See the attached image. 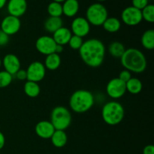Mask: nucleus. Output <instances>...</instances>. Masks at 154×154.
I'll return each mask as SVG.
<instances>
[{"mask_svg": "<svg viewBox=\"0 0 154 154\" xmlns=\"http://www.w3.org/2000/svg\"><path fill=\"white\" fill-rule=\"evenodd\" d=\"M105 45L97 38L84 41L79 49V55L82 61L91 68H98L102 66L105 60Z\"/></svg>", "mask_w": 154, "mask_h": 154, "instance_id": "1", "label": "nucleus"}, {"mask_svg": "<svg viewBox=\"0 0 154 154\" xmlns=\"http://www.w3.org/2000/svg\"><path fill=\"white\" fill-rule=\"evenodd\" d=\"M120 63L124 69L132 73H143L147 69V62L144 54L136 48L126 49L120 58Z\"/></svg>", "mask_w": 154, "mask_h": 154, "instance_id": "2", "label": "nucleus"}, {"mask_svg": "<svg viewBox=\"0 0 154 154\" xmlns=\"http://www.w3.org/2000/svg\"><path fill=\"white\" fill-rule=\"evenodd\" d=\"M94 103V96L87 90H76L69 99L70 108L77 114H83L90 111Z\"/></svg>", "mask_w": 154, "mask_h": 154, "instance_id": "3", "label": "nucleus"}, {"mask_svg": "<svg viewBox=\"0 0 154 154\" xmlns=\"http://www.w3.org/2000/svg\"><path fill=\"white\" fill-rule=\"evenodd\" d=\"M125 109L118 102L111 101L103 105L102 117L103 121L109 126H117L123 120Z\"/></svg>", "mask_w": 154, "mask_h": 154, "instance_id": "4", "label": "nucleus"}, {"mask_svg": "<svg viewBox=\"0 0 154 154\" xmlns=\"http://www.w3.org/2000/svg\"><path fill=\"white\" fill-rule=\"evenodd\" d=\"M72 114L66 107L56 106L51 113V123L56 130L65 131L72 123Z\"/></svg>", "mask_w": 154, "mask_h": 154, "instance_id": "5", "label": "nucleus"}, {"mask_svg": "<svg viewBox=\"0 0 154 154\" xmlns=\"http://www.w3.org/2000/svg\"><path fill=\"white\" fill-rule=\"evenodd\" d=\"M108 17V10L105 5L99 2L90 5L86 11L85 18L90 25L95 26H102Z\"/></svg>", "mask_w": 154, "mask_h": 154, "instance_id": "6", "label": "nucleus"}, {"mask_svg": "<svg viewBox=\"0 0 154 154\" xmlns=\"http://www.w3.org/2000/svg\"><path fill=\"white\" fill-rule=\"evenodd\" d=\"M106 93L111 99H120L126 93V83L122 81L118 78H112L107 84Z\"/></svg>", "mask_w": 154, "mask_h": 154, "instance_id": "7", "label": "nucleus"}, {"mask_svg": "<svg viewBox=\"0 0 154 154\" xmlns=\"http://www.w3.org/2000/svg\"><path fill=\"white\" fill-rule=\"evenodd\" d=\"M27 81L38 83L42 81L46 75V68L44 63L34 61L30 63L26 69Z\"/></svg>", "mask_w": 154, "mask_h": 154, "instance_id": "8", "label": "nucleus"}, {"mask_svg": "<svg viewBox=\"0 0 154 154\" xmlns=\"http://www.w3.org/2000/svg\"><path fill=\"white\" fill-rule=\"evenodd\" d=\"M121 20L126 25L135 26L142 21L141 11L135 8L133 6L126 8L121 13Z\"/></svg>", "mask_w": 154, "mask_h": 154, "instance_id": "9", "label": "nucleus"}, {"mask_svg": "<svg viewBox=\"0 0 154 154\" xmlns=\"http://www.w3.org/2000/svg\"><path fill=\"white\" fill-rule=\"evenodd\" d=\"M21 28V21L19 17L8 15L1 22V29L8 36L14 35L20 31Z\"/></svg>", "mask_w": 154, "mask_h": 154, "instance_id": "10", "label": "nucleus"}, {"mask_svg": "<svg viewBox=\"0 0 154 154\" xmlns=\"http://www.w3.org/2000/svg\"><path fill=\"white\" fill-rule=\"evenodd\" d=\"M57 44L52 36L42 35L35 42V48L40 54L48 56L55 53Z\"/></svg>", "mask_w": 154, "mask_h": 154, "instance_id": "11", "label": "nucleus"}, {"mask_svg": "<svg viewBox=\"0 0 154 154\" xmlns=\"http://www.w3.org/2000/svg\"><path fill=\"white\" fill-rule=\"evenodd\" d=\"M71 32L75 35L81 38L86 37L90 32V24L85 17H78L72 20Z\"/></svg>", "mask_w": 154, "mask_h": 154, "instance_id": "12", "label": "nucleus"}, {"mask_svg": "<svg viewBox=\"0 0 154 154\" xmlns=\"http://www.w3.org/2000/svg\"><path fill=\"white\" fill-rule=\"evenodd\" d=\"M2 65L5 71L11 75H14L20 69L21 63L19 58L13 54H6L2 60Z\"/></svg>", "mask_w": 154, "mask_h": 154, "instance_id": "13", "label": "nucleus"}, {"mask_svg": "<svg viewBox=\"0 0 154 154\" xmlns=\"http://www.w3.org/2000/svg\"><path fill=\"white\" fill-rule=\"evenodd\" d=\"M27 7L26 0H9L7 5L9 15L19 18L26 12Z\"/></svg>", "mask_w": 154, "mask_h": 154, "instance_id": "14", "label": "nucleus"}, {"mask_svg": "<svg viewBox=\"0 0 154 154\" xmlns=\"http://www.w3.org/2000/svg\"><path fill=\"white\" fill-rule=\"evenodd\" d=\"M55 130V128L51 121L48 120L39 121L35 126V132L36 135L42 139H51Z\"/></svg>", "mask_w": 154, "mask_h": 154, "instance_id": "15", "label": "nucleus"}, {"mask_svg": "<svg viewBox=\"0 0 154 154\" xmlns=\"http://www.w3.org/2000/svg\"><path fill=\"white\" fill-rule=\"evenodd\" d=\"M72 35V33L69 28L62 26L61 28L57 29L55 32L53 33L52 38L57 45L64 46V45H68Z\"/></svg>", "mask_w": 154, "mask_h": 154, "instance_id": "16", "label": "nucleus"}, {"mask_svg": "<svg viewBox=\"0 0 154 154\" xmlns=\"http://www.w3.org/2000/svg\"><path fill=\"white\" fill-rule=\"evenodd\" d=\"M63 14L68 17H73L79 11V2L78 0H66L62 5Z\"/></svg>", "mask_w": 154, "mask_h": 154, "instance_id": "17", "label": "nucleus"}, {"mask_svg": "<svg viewBox=\"0 0 154 154\" xmlns=\"http://www.w3.org/2000/svg\"><path fill=\"white\" fill-rule=\"evenodd\" d=\"M51 143L57 148H62L67 144L68 136L65 131L55 130L51 138Z\"/></svg>", "mask_w": 154, "mask_h": 154, "instance_id": "18", "label": "nucleus"}, {"mask_svg": "<svg viewBox=\"0 0 154 154\" xmlns=\"http://www.w3.org/2000/svg\"><path fill=\"white\" fill-rule=\"evenodd\" d=\"M44 65H45L46 69H48V70H57L61 65V57L56 53L49 54L45 57Z\"/></svg>", "mask_w": 154, "mask_h": 154, "instance_id": "19", "label": "nucleus"}, {"mask_svg": "<svg viewBox=\"0 0 154 154\" xmlns=\"http://www.w3.org/2000/svg\"><path fill=\"white\" fill-rule=\"evenodd\" d=\"M63 20L61 17H49L45 21L44 26L45 30L50 33H54L63 26Z\"/></svg>", "mask_w": 154, "mask_h": 154, "instance_id": "20", "label": "nucleus"}, {"mask_svg": "<svg viewBox=\"0 0 154 154\" xmlns=\"http://www.w3.org/2000/svg\"><path fill=\"white\" fill-rule=\"evenodd\" d=\"M102 27L108 32L115 33L121 28V22L118 18L114 17H108L102 24Z\"/></svg>", "mask_w": 154, "mask_h": 154, "instance_id": "21", "label": "nucleus"}, {"mask_svg": "<svg viewBox=\"0 0 154 154\" xmlns=\"http://www.w3.org/2000/svg\"><path fill=\"white\" fill-rule=\"evenodd\" d=\"M23 90L28 97L36 98L40 94L41 87L38 83L27 81L24 84Z\"/></svg>", "mask_w": 154, "mask_h": 154, "instance_id": "22", "label": "nucleus"}, {"mask_svg": "<svg viewBox=\"0 0 154 154\" xmlns=\"http://www.w3.org/2000/svg\"><path fill=\"white\" fill-rule=\"evenodd\" d=\"M126 92L133 95H137L141 92L143 89V84L138 78H131L126 83Z\"/></svg>", "mask_w": 154, "mask_h": 154, "instance_id": "23", "label": "nucleus"}, {"mask_svg": "<svg viewBox=\"0 0 154 154\" xmlns=\"http://www.w3.org/2000/svg\"><path fill=\"white\" fill-rule=\"evenodd\" d=\"M142 46L146 50L151 51L154 49V30L150 29H147L143 33L141 38Z\"/></svg>", "mask_w": 154, "mask_h": 154, "instance_id": "24", "label": "nucleus"}, {"mask_svg": "<svg viewBox=\"0 0 154 154\" xmlns=\"http://www.w3.org/2000/svg\"><path fill=\"white\" fill-rule=\"evenodd\" d=\"M108 53L114 58H121L126 51L124 45L120 42H113L108 46Z\"/></svg>", "mask_w": 154, "mask_h": 154, "instance_id": "25", "label": "nucleus"}, {"mask_svg": "<svg viewBox=\"0 0 154 154\" xmlns=\"http://www.w3.org/2000/svg\"><path fill=\"white\" fill-rule=\"evenodd\" d=\"M48 12L50 17H60L63 15V6L61 3L52 2L48 6Z\"/></svg>", "mask_w": 154, "mask_h": 154, "instance_id": "26", "label": "nucleus"}, {"mask_svg": "<svg viewBox=\"0 0 154 154\" xmlns=\"http://www.w3.org/2000/svg\"><path fill=\"white\" fill-rule=\"evenodd\" d=\"M142 19L150 23L154 22V5L152 4H148L144 8L141 10Z\"/></svg>", "mask_w": 154, "mask_h": 154, "instance_id": "27", "label": "nucleus"}, {"mask_svg": "<svg viewBox=\"0 0 154 154\" xmlns=\"http://www.w3.org/2000/svg\"><path fill=\"white\" fill-rule=\"evenodd\" d=\"M13 75L5 71H0V88H5L11 84Z\"/></svg>", "mask_w": 154, "mask_h": 154, "instance_id": "28", "label": "nucleus"}, {"mask_svg": "<svg viewBox=\"0 0 154 154\" xmlns=\"http://www.w3.org/2000/svg\"><path fill=\"white\" fill-rule=\"evenodd\" d=\"M83 43H84L83 38L75 35H72L70 40H69V43H68V45H69V47H70L72 49L75 50V51H79L81 47L82 46Z\"/></svg>", "mask_w": 154, "mask_h": 154, "instance_id": "29", "label": "nucleus"}, {"mask_svg": "<svg viewBox=\"0 0 154 154\" xmlns=\"http://www.w3.org/2000/svg\"><path fill=\"white\" fill-rule=\"evenodd\" d=\"M148 2L149 0H132V6L141 11L149 4Z\"/></svg>", "mask_w": 154, "mask_h": 154, "instance_id": "30", "label": "nucleus"}, {"mask_svg": "<svg viewBox=\"0 0 154 154\" xmlns=\"http://www.w3.org/2000/svg\"><path fill=\"white\" fill-rule=\"evenodd\" d=\"M132 77V73H131L129 71L126 70V69H123L120 72V73L119 74L118 78L120 80H121L122 81H123L124 83H126L129 79H130Z\"/></svg>", "mask_w": 154, "mask_h": 154, "instance_id": "31", "label": "nucleus"}, {"mask_svg": "<svg viewBox=\"0 0 154 154\" xmlns=\"http://www.w3.org/2000/svg\"><path fill=\"white\" fill-rule=\"evenodd\" d=\"M9 41H10V36L0 29V47L6 46L8 44Z\"/></svg>", "mask_w": 154, "mask_h": 154, "instance_id": "32", "label": "nucleus"}, {"mask_svg": "<svg viewBox=\"0 0 154 154\" xmlns=\"http://www.w3.org/2000/svg\"><path fill=\"white\" fill-rule=\"evenodd\" d=\"M14 75L16 76L17 79L19 80V81H25L27 79L26 70H25V69H20Z\"/></svg>", "mask_w": 154, "mask_h": 154, "instance_id": "33", "label": "nucleus"}, {"mask_svg": "<svg viewBox=\"0 0 154 154\" xmlns=\"http://www.w3.org/2000/svg\"><path fill=\"white\" fill-rule=\"evenodd\" d=\"M143 154H154V147L153 144L145 146L143 150Z\"/></svg>", "mask_w": 154, "mask_h": 154, "instance_id": "34", "label": "nucleus"}, {"mask_svg": "<svg viewBox=\"0 0 154 154\" xmlns=\"http://www.w3.org/2000/svg\"><path fill=\"white\" fill-rule=\"evenodd\" d=\"M5 144V138L4 134L0 132V150L4 147Z\"/></svg>", "mask_w": 154, "mask_h": 154, "instance_id": "35", "label": "nucleus"}, {"mask_svg": "<svg viewBox=\"0 0 154 154\" xmlns=\"http://www.w3.org/2000/svg\"><path fill=\"white\" fill-rule=\"evenodd\" d=\"M63 51H64V46H63V45H57V46H56V49H55L56 54H57L60 55V54H62Z\"/></svg>", "mask_w": 154, "mask_h": 154, "instance_id": "36", "label": "nucleus"}, {"mask_svg": "<svg viewBox=\"0 0 154 154\" xmlns=\"http://www.w3.org/2000/svg\"><path fill=\"white\" fill-rule=\"evenodd\" d=\"M6 3H7V0H0V10L5 7Z\"/></svg>", "mask_w": 154, "mask_h": 154, "instance_id": "37", "label": "nucleus"}, {"mask_svg": "<svg viewBox=\"0 0 154 154\" xmlns=\"http://www.w3.org/2000/svg\"><path fill=\"white\" fill-rule=\"evenodd\" d=\"M66 0H53V2H56L58 3H61V2H64Z\"/></svg>", "mask_w": 154, "mask_h": 154, "instance_id": "38", "label": "nucleus"}, {"mask_svg": "<svg viewBox=\"0 0 154 154\" xmlns=\"http://www.w3.org/2000/svg\"><path fill=\"white\" fill-rule=\"evenodd\" d=\"M96 1H98V2H105V1H106V0H96Z\"/></svg>", "mask_w": 154, "mask_h": 154, "instance_id": "39", "label": "nucleus"}, {"mask_svg": "<svg viewBox=\"0 0 154 154\" xmlns=\"http://www.w3.org/2000/svg\"><path fill=\"white\" fill-rule=\"evenodd\" d=\"M1 66H2V60L0 59V68H1Z\"/></svg>", "mask_w": 154, "mask_h": 154, "instance_id": "40", "label": "nucleus"}]
</instances>
